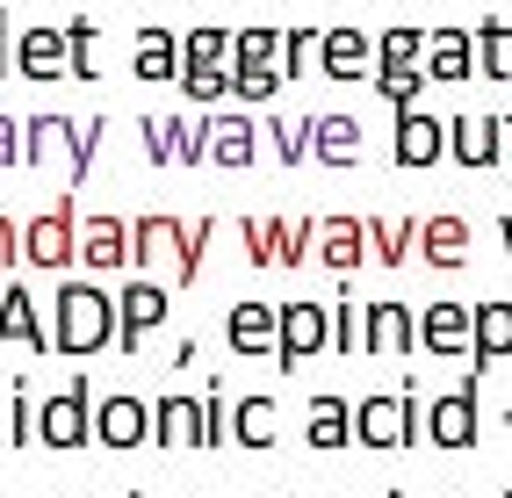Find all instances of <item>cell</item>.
<instances>
[{
	"mask_svg": "<svg viewBox=\"0 0 512 498\" xmlns=\"http://www.w3.org/2000/svg\"><path fill=\"white\" fill-rule=\"evenodd\" d=\"M116 325H123V311H116V296L101 282H65L51 296V347L73 354V361L116 347Z\"/></svg>",
	"mask_w": 512,
	"mask_h": 498,
	"instance_id": "cell-1",
	"label": "cell"
},
{
	"mask_svg": "<svg viewBox=\"0 0 512 498\" xmlns=\"http://www.w3.org/2000/svg\"><path fill=\"white\" fill-rule=\"evenodd\" d=\"M426 434V405H419V390H397V397H361L354 405V441L375 448V455H390V448H412Z\"/></svg>",
	"mask_w": 512,
	"mask_h": 498,
	"instance_id": "cell-2",
	"label": "cell"
},
{
	"mask_svg": "<svg viewBox=\"0 0 512 498\" xmlns=\"http://www.w3.org/2000/svg\"><path fill=\"white\" fill-rule=\"evenodd\" d=\"M37 441L58 448V455H73V448L94 441V383H87V376H73L58 397H44V405H37Z\"/></svg>",
	"mask_w": 512,
	"mask_h": 498,
	"instance_id": "cell-3",
	"label": "cell"
},
{
	"mask_svg": "<svg viewBox=\"0 0 512 498\" xmlns=\"http://www.w3.org/2000/svg\"><path fill=\"white\" fill-rule=\"evenodd\" d=\"M22 260H29V268H51V275L73 268V260H80V217H73V203H58V210L22 224Z\"/></svg>",
	"mask_w": 512,
	"mask_h": 498,
	"instance_id": "cell-4",
	"label": "cell"
},
{
	"mask_svg": "<svg viewBox=\"0 0 512 498\" xmlns=\"http://www.w3.org/2000/svg\"><path fill=\"white\" fill-rule=\"evenodd\" d=\"M332 347V311L325 304H282V340H275V369H303Z\"/></svg>",
	"mask_w": 512,
	"mask_h": 498,
	"instance_id": "cell-5",
	"label": "cell"
},
{
	"mask_svg": "<svg viewBox=\"0 0 512 498\" xmlns=\"http://www.w3.org/2000/svg\"><path fill=\"white\" fill-rule=\"evenodd\" d=\"M116 311H123V325H116V347L123 354H145V340L166 325V311H174V296H166V282H152V275H138L123 296H116Z\"/></svg>",
	"mask_w": 512,
	"mask_h": 498,
	"instance_id": "cell-6",
	"label": "cell"
},
{
	"mask_svg": "<svg viewBox=\"0 0 512 498\" xmlns=\"http://www.w3.org/2000/svg\"><path fill=\"white\" fill-rule=\"evenodd\" d=\"M476 434H484V426H476V369H469L462 390H448V397H433V405H426V441L462 455V448H476Z\"/></svg>",
	"mask_w": 512,
	"mask_h": 498,
	"instance_id": "cell-7",
	"label": "cell"
},
{
	"mask_svg": "<svg viewBox=\"0 0 512 498\" xmlns=\"http://www.w3.org/2000/svg\"><path fill=\"white\" fill-rule=\"evenodd\" d=\"M390 159H397V166H412V174H419V166H440V159H448V123H440V116H426L419 102H412V109H397Z\"/></svg>",
	"mask_w": 512,
	"mask_h": 498,
	"instance_id": "cell-8",
	"label": "cell"
},
{
	"mask_svg": "<svg viewBox=\"0 0 512 498\" xmlns=\"http://www.w3.org/2000/svg\"><path fill=\"white\" fill-rule=\"evenodd\" d=\"M419 347L440 361H462L476 347V304H426L419 311Z\"/></svg>",
	"mask_w": 512,
	"mask_h": 498,
	"instance_id": "cell-9",
	"label": "cell"
},
{
	"mask_svg": "<svg viewBox=\"0 0 512 498\" xmlns=\"http://www.w3.org/2000/svg\"><path fill=\"white\" fill-rule=\"evenodd\" d=\"M94 441L101 448H145L152 441V405H145V397H130V390L101 397V405H94Z\"/></svg>",
	"mask_w": 512,
	"mask_h": 498,
	"instance_id": "cell-10",
	"label": "cell"
},
{
	"mask_svg": "<svg viewBox=\"0 0 512 498\" xmlns=\"http://www.w3.org/2000/svg\"><path fill=\"white\" fill-rule=\"evenodd\" d=\"M22 347V354H58L51 347V325L37 311V296H29L22 282H8V296H0V354Z\"/></svg>",
	"mask_w": 512,
	"mask_h": 498,
	"instance_id": "cell-11",
	"label": "cell"
},
{
	"mask_svg": "<svg viewBox=\"0 0 512 498\" xmlns=\"http://www.w3.org/2000/svg\"><path fill=\"white\" fill-rule=\"evenodd\" d=\"M15 80H73V51H65V29L37 22L15 37Z\"/></svg>",
	"mask_w": 512,
	"mask_h": 498,
	"instance_id": "cell-12",
	"label": "cell"
},
{
	"mask_svg": "<svg viewBox=\"0 0 512 498\" xmlns=\"http://www.w3.org/2000/svg\"><path fill=\"white\" fill-rule=\"evenodd\" d=\"M224 340H231V354H246V361H275V340H282V304H231Z\"/></svg>",
	"mask_w": 512,
	"mask_h": 498,
	"instance_id": "cell-13",
	"label": "cell"
},
{
	"mask_svg": "<svg viewBox=\"0 0 512 498\" xmlns=\"http://www.w3.org/2000/svg\"><path fill=\"white\" fill-rule=\"evenodd\" d=\"M73 152H80L73 116H29L22 123V166H65V174H73Z\"/></svg>",
	"mask_w": 512,
	"mask_h": 498,
	"instance_id": "cell-14",
	"label": "cell"
},
{
	"mask_svg": "<svg viewBox=\"0 0 512 498\" xmlns=\"http://www.w3.org/2000/svg\"><path fill=\"white\" fill-rule=\"evenodd\" d=\"M318 73L325 80H375V37L368 29H325L318 37Z\"/></svg>",
	"mask_w": 512,
	"mask_h": 498,
	"instance_id": "cell-15",
	"label": "cell"
},
{
	"mask_svg": "<svg viewBox=\"0 0 512 498\" xmlns=\"http://www.w3.org/2000/svg\"><path fill=\"white\" fill-rule=\"evenodd\" d=\"M412 347H419V318H412V304H368V332H361V354L404 361Z\"/></svg>",
	"mask_w": 512,
	"mask_h": 498,
	"instance_id": "cell-16",
	"label": "cell"
},
{
	"mask_svg": "<svg viewBox=\"0 0 512 498\" xmlns=\"http://www.w3.org/2000/svg\"><path fill=\"white\" fill-rule=\"evenodd\" d=\"M448 159H455V166H476V174L498 166V159H505V123H491V116H455V123H448Z\"/></svg>",
	"mask_w": 512,
	"mask_h": 498,
	"instance_id": "cell-17",
	"label": "cell"
},
{
	"mask_svg": "<svg viewBox=\"0 0 512 498\" xmlns=\"http://www.w3.org/2000/svg\"><path fill=\"white\" fill-rule=\"evenodd\" d=\"M260 130L267 123H253V116H238V109H217L210 116V166H253L260 159Z\"/></svg>",
	"mask_w": 512,
	"mask_h": 498,
	"instance_id": "cell-18",
	"label": "cell"
},
{
	"mask_svg": "<svg viewBox=\"0 0 512 498\" xmlns=\"http://www.w3.org/2000/svg\"><path fill=\"white\" fill-rule=\"evenodd\" d=\"M318 260L332 275H354L361 260H375L368 253V217H318Z\"/></svg>",
	"mask_w": 512,
	"mask_h": 498,
	"instance_id": "cell-19",
	"label": "cell"
},
{
	"mask_svg": "<svg viewBox=\"0 0 512 498\" xmlns=\"http://www.w3.org/2000/svg\"><path fill=\"white\" fill-rule=\"evenodd\" d=\"M80 268H94V275L130 268V224L123 217H87L80 224Z\"/></svg>",
	"mask_w": 512,
	"mask_h": 498,
	"instance_id": "cell-20",
	"label": "cell"
},
{
	"mask_svg": "<svg viewBox=\"0 0 512 498\" xmlns=\"http://www.w3.org/2000/svg\"><path fill=\"white\" fill-rule=\"evenodd\" d=\"M469 73H476V29H433V37H426V80L455 87Z\"/></svg>",
	"mask_w": 512,
	"mask_h": 498,
	"instance_id": "cell-21",
	"label": "cell"
},
{
	"mask_svg": "<svg viewBox=\"0 0 512 498\" xmlns=\"http://www.w3.org/2000/svg\"><path fill=\"white\" fill-rule=\"evenodd\" d=\"M181 246H188V231L174 217H138L130 224V268L138 275H152L159 260H181Z\"/></svg>",
	"mask_w": 512,
	"mask_h": 498,
	"instance_id": "cell-22",
	"label": "cell"
},
{
	"mask_svg": "<svg viewBox=\"0 0 512 498\" xmlns=\"http://www.w3.org/2000/svg\"><path fill=\"white\" fill-rule=\"evenodd\" d=\"M238 239H246V260H253V268H296V224H282V217H246V224H238Z\"/></svg>",
	"mask_w": 512,
	"mask_h": 498,
	"instance_id": "cell-23",
	"label": "cell"
},
{
	"mask_svg": "<svg viewBox=\"0 0 512 498\" xmlns=\"http://www.w3.org/2000/svg\"><path fill=\"white\" fill-rule=\"evenodd\" d=\"M152 441L159 448H202V397H159L152 405Z\"/></svg>",
	"mask_w": 512,
	"mask_h": 498,
	"instance_id": "cell-24",
	"label": "cell"
},
{
	"mask_svg": "<svg viewBox=\"0 0 512 498\" xmlns=\"http://www.w3.org/2000/svg\"><path fill=\"white\" fill-rule=\"evenodd\" d=\"M311 159L318 166H361V123L354 116H311Z\"/></svg>",
	"mask_w": 512,
	"mask_h": 498,
	"instance_id": "cell-25",
	"label": "cell"
},
{
	"mask_svg": "<svg viewBox=\"0 0 512 498\" xmlns=\"http://www.w3.org/2000/svg\"><path fill=\"white\" fill-rule=\"evenodd\" d=\"M145 87H159V80H181V37L174 29H159V22H145L138 29V65H130Z\"/></svg>",
	"mask_w": 512,
	"mask_h": 498,
	"instance_id": "cell-26",
	"label": "cell"
},
{
	"mask_svg": "<svg viewBox=\"0 0 512 498\" xmlns=\"http://www.w3.org/2000/svg\"><path fill=\"white\" fill-rule=\"evenodd\" d=\"M311 448L318 455H339V448H354V405L347 397H311Z\"/></svg>",
	"mask_w": 512,
	"mask_h": 498,
	"instance_id": "cell-27",
	"label": "cell"
},
{
	"mask_svg": "<svg viewBox=\"0 0 512 498\" xmlns=\"http://www.w3.org/2000/svg\"><path fill=\"white\" fill-rule=\"evenodd\" d=\"M512 354V304H476V347H469V369L484 376L491 361Z\"/></svg>",
	"mask_w": 512,
	"mask_h": 498,
	"instance_id": "cell-28",
	"label": "cell"
},
{
	"mask_svg": "<svg viewBox=\"0 0 512 498\" xmlns=\"http://www.w3.org/2000/svg\"><path fill=\"white\" fill-rule=\"evenodd\" d=\"M476 80H512V15L476 22Z\"/></svg>",
	"mask_w": 512,
	"mask_h": 498,
	"instance_id": "cell-29",
	"label": "cell"
},
{
	"mask_svg": "<svg viewBox=\"0 0 512 498\" xmlns=\"http://www.w3.org/2000/svg\"><path fill=\"white\" fill-rule=\"evenodd\" d=\"M419 253L433 260V268H462L469 260V224L462 217H426L419 224Z\"/></svg>",
	"mask_w": 512,
	"mask_h": 498,
	"instance_id": "cell-30",
	"label": "cell"
},
{
	"mask_svg": "<svg viewBox=\"0 0 512 498\" xmlns=\"http://www.w3.org/2000/svg\"><path fill=\"white\" fill-rule=\"evenodd\" d=\"M275 397H238L231 405V441L238 448H275Z\"/></svg>",
	"mask_w": 512,
	"mask_h": 498,
	"instance_id": "cell-31",
	"label": "cell"
},
{
	"mask_svg": "<svg viewBox=\"0 0 512 498\" xmlns=\"http://www.w3.org/2000/svg\"><path fill=\"white\" fill-rule=\"evenodd\" d=\"M412 246H419V224H412V217H404V224L368 217V253L383 260V268H404V260H412Z\"/></svg>",
	"mask_w": 512,
	"mask_h": 498,
	"instance_id": "cell-32",
	"label": "cell"
},
{
	"mask_svg": "<svg viewBox=\"0 0 512 498\" xmlns=\"http://www.w3.org/2000/svg\"><path fill=\"white\" fill-rule=\"evenodd\" d=\"M65 51H73V80H101V22L94 15L65 22Z\"/></svg>",
	"mask_w": 512,
	"mask_h": 498,
	"instance_id": "cell-33",
	"label": "cell"
},
{
	"mask_svg": "<svg viewBox=\"0 0 512 498\" xmlns=\"http://www.w3.org/2000/svg\"><path fill=\"white\" fill-rule=\"evenodd\" d=\"M426 37L433 29H412V22H390L375 37V65H426Z\"/></svg>",
	"mask_w": 512,
	"mask_h": 498,
	"instance_id": "cell-34",
	"label": "cell"
},
{
	"mask_svg": "<svg viewBox=\"0 0 512 498\" xmlns=\"http://www.w3.org/2000/svg\"><path fill=\"white\" fill-rule=\"evenodd\" d=\"M426 87H433V80H426V65H375V94H383L390 109H412Z\"/></svg>",
	"mask_w": 512,
	"mask_h": 498,
	"instance_id": "cell-35",
	"label": "cell"
},
{
	"mask_svg": "<svg viewBox=\"0 0 512 498\" xmlns=\"http://www.w3.org/2000/svg\"><path fill=\"white\" fill-rule=\"evenodd\" d=\"M181 94H188V102H202V109L231 102V65H181Z\"/></svg>",
	"mask_w": 512,
	"mask_h": 498,
	"instance_id": "cell-36",
	"label": "cell"
},
{
	"mask_svg": "<svg viewBox=\"0 0 512 498\" xmlns=\"http://www.w3.org/2000/svg\"><path fill=\"white\" fill-rule=\"evenodd\" d=\"M181 65H231V29H217V22L188 29V37H181Z\"/></svg>",
	"mask_w": 512,
	"mask_h": 498,
	"instance_id": "cell-37",
	"label": "cell"
},
{
	"mask_svg": "<svg viewBox=\"0 0 512 498\" xmlns=\"http://www.w3.org/2000/svg\"><path fill=\"white\" fill-rule=\"evenodd\" d=\"M231 65H282V29H238L231 37Z\"/></svg>",
	"mask_w": 512,
	"mask_h": 498,
	"instance_id": "cell-38",
	"label": "cell"
},
{
	"mask_svg": "<svg viewBox=\"0 0 512 498\" xmlns=\"http://www.w3.org/2000/svg\"><path fill=\"white\" fill-rule=\"evenodd\" d=\"M282 65H231V94H238V102H275V94H282Z\"/></svg>",
	"mask_w": 512,
	"mask_h": 498,
	"instance_id": "cell-39",
	"label": "cell"
},
{
	"mask_svg": "<svg viewBox=\"0 0 512 498\" xmlns=\"http://www.w3.org/2000/svg\"><path fill=\"white\" fill-rule=\"evenodd\" d=\"M361 332H368V304L339 296L332 304V354H361Z\"/></svg>",
	"mask_w": 512,
	"mask_h": 498,
	"instance_id": "cell-40",
	"label": "cell"
},
{
	"mask_svg": "<svg viewBox=\"0 0 512 498\" xmlns=\"http://www.w3.org/2000/svg\"><path fill=\"white\" fill-rule=\"evenodd\" d=\"M318 37H325V29H282V73L289 80L318 73Z\"/></svg>",
	"mask_w": 512,
	"mask_h": 498,
	"instance_id": "cell-41",
	"label": "cell"
},
{
	"mask_svg": "<svg viewBox=\"0 0 512 498\" xmlns=\"http://www.w3.org/2000/svg\"><path fill=\"white\" fill-rule=\"evenodd\" d=\"M174 166H210V116L202 123L174 116Z\"/></svg>",
	"mask_w": 512,
	"mask_h": 498,
	"instance_id": "cell-42",
	"label": "cell"
},
{
	"mask_svg": "<svg viewBox=\"0 0 512 498\" xmlns=\"http://www.w3.org/2000/svg\"><path fill=\"white\" fill-rule=\"evenodd\" d=\"M231 441V397H224V383H210L202 390V448H224Z\"/></svg>",
	"mask_w": 512,
	"mask_h": 498,
	"instance_id": "cell-43",
	"label": "cell"
},
{
	"mask_svg": "<svg viewBox=\"0 0 512 498\" xmlns=\"http://www.w3.org/2000/svg\"><path fill=\"white\" fill-rule=\"evenodd\" d=\"M267 145H275V159H282V166L311 159V123H289V116H275V123H267Z\"/></svg>",
	"mask_w": 512,
	"mask_h": 498,
	"instance_id": "cell-44",
	"label": "cell"
},
{
	"mask_svg": "<svg viewBox=\"0 0 512 498\" xmlns=\"http://www.w3.org/2000/svg\"><path fill=\"white\" fill-rule=\"evenodd\" d=\"M37 441V397H29V383L8 390V448H29Z\"/></svg>",
	"mask_w": 512,
	"mask_h": 498,
	"instance_id": "cell-45",
	"label": "cell"
},
{
	"mask_svg": "<svg viewBox=\"0 0 512 498\" xmlns=\"http://www.w3.org/2000/svg\"><path fill=\"white\" fill-rule=\"evenodd\" d=\"M217 239V224L210 217H202V224H188V246H181V260H174V268H181V282H195L202 275V246H210Z\"/></svg>",
	"mask_w": 512,
	"mask_h": 498,
	"instance_id": "cell-46",
	"label": "cell"
},
{
	"mask_svg": "<svg viewBox=\"0 0 512 498\" xmlns=\"http://www.w3.org/2000/svg\"><path fill=\"white\" fill-rule=\"evenodd\" d=\"M145 159L174 166V116H145Z\"/></svg>",
	"mask_w": 512,
	"mask_h": 498,
	"instance_id": "cell-47",
	"label": "cell"
},
{
	"mask_svg": "<svg viewBox=\"0 0 512 498\" xmlns=\"http://www.w3.org/2000/svg\"><path fill=\"white\" fill-rule=\"evenodd\" d=\"M101 130H109V123H101V116H94V123H80V152H73V174H65V181H73V188L87 181V166H94V152H101Z\"/></svg>",
	"mask_w": 512,
	"mask_h": 498,
	"instance_id": "cell-48",
	"label": "cell"
},
{
	"mask_svg": "<svg viewBox=\"0 0 512 498\" xmlns=\"http://www.w3.org/2000/svg\"><path fill=\"white\" fill-rule=\"evenodd\" d=\"M0 166H22V123L0 116Z\"/></svg>",
	"mask_w": 512,
	"mask_h": 498,
	"instance_id": "cell-49",
	"label": "cell"
},
{
	"mask_svg": "<svg viewBox=\"0 0 512 498\" xmlns=\"http://www.w3.org/2000/svg\"><path fill=\"white\" fill-rule=\"evenodd\" d=\"M8 260H22V224L0 217V268H8Z\"/></svg>",
	"mask_w": 512,
	"mask_h": 498,
	"instance_id": "cell-50",
	"label": "cell"
},
{
	"mask_svg": "<svg viewBox=\"0 0 512 498\" xmlns=\"http://www.w3.org/2000/svg\"><path fill=\"white\" fill-rule=\"evenodd\" d=\"M15 73V37H8V8H0V80Z\"/></svg>",
	"mask_w": 512,
	"mask_h": 498,
	"instance_id": "cell-51",
	"label": "cell"
},
{
	"mask_svg": "<svg viewBox=\"0 0 512 498\" xmlns=\"http://www.w3.org/2000/svg\"><path fill=\"white\" fill-rule=\"evenodd\" d=\"M498 239H505V260H512V217H498Z\"/></svg>",
	"mask_w": 512,
	"mask_h": 498,
	"instance_id": "cell-52",
	"label": "cell"
},
{
	"mask_svg": "<svg viewBox=\"0 0 512 498\" xmlns=\"http://www.w3.org/2000/svg\"><path fill=\"white\" fill-rule=\"evenodd\" d=\"M498 123H505V159H512V109H505V116H498Z\"/></svg>",
	"mask_w": 512,
	"mask_h": 498,
	"instance_id": "cell-53",
	"label": "cell"
},
{
	"mask_svg": "<svg viewBox=\"0 0 512 498\" xmlns=\"http://www.w3.org/2000/svg\"><path fill=\"white\" fill-rule=\"evenodd\" d=\"M0 448H8V405H0Z\"/></svg>",
	"mask_w": 512,
	"mask_h": 498,
	"instance_id": "cell-54",
	"label": "cell"
},
{
	"mask_svg": "<svg viewBox=\"0 0 512 498\" xmlns=\"http://www.w3.org/2000/svg\"><path fill=\"white\" fill-rule=\"evenodd\" d=\"M505 426H512V412H505Z\"/></svg>",
	"mask_w": 512,
	"mask_h": 498,
	"instance_id": "cell-55",
	"label": "cell"
},
{
	"mask_svg": "<svg viewBox=\"0 0 512 498\" xmlns=\"http://www.w3.org/2000/svg\"><path fill=\"white\" fill-rule=\"evenodd\" d=\"M390 498H404V491H390Z\"/></svg>",
	"mask_w": 512,
	"mask_h": 498,
	"instance_id": "cell-56",
	"label": "cell"
}]
</instances>
